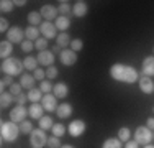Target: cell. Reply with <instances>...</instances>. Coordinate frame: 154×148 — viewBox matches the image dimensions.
Instances as JSON below:
<instances>
[{
    "label": "cell",
    "instance_id": "6da1fadb",
    "mask_svg": "<svg viewBox=\"0 0 154 148\" xmlns=\"http://www.w3.org/2000/svg\"><path fill=\"white\" fill-rule=\"evenodd\" d=\"M110 77L120 82H126V84H134L139 81V74L133 66H126L122 63H115L110 68Z\"/></svg>",
    "mask_w": 154,
    "mask_h": 148
},
{
    "label": "cell",
    "instance_id": "7a4b0ae2",
    "mask_svg": "<svg viewBox=\"0 0 154 148\" xmlns=\"http://www.w3.org/2000/svg\"><path fill=\"white\" fill-rule=\"evenodd\" d=\"M20 125H17L15 122H2L0 125V135H2L3 142H15L18 138V133H20Z\"/></svg>",
    "mask_w": 154,
    "mask_h": 148
},
{
    "label": "cell",
    "instance_id": "3957f363",
    "mask_svg": "<svg viewBox=\"0 0 154 148\" xmlns=\"http://www.w3.org/2000/svg\"><path fill=\"white\" fill-rule=\"evenodd\" d=\"M0 68H2L3 74L13 77V76H20L25 66H23V63H21L20 59H17V58H8V59H3Z\"/></svg>",
    "mask_w": 154,
    "mask_h": 148
},
{
    "label": "cell",
    "instance_id": "277c9868",
    "mask_svg": "<svg viewBox=\"0 0 154 148\" xmlns=\"http://www.w3.org/2000/svg\"><path fill=\"white\" fill-rule=\"evenodd\" d=\"M30 143L33 148H43L45 145H48V137H46L45 130H41V128L33 130L30 133Z\"/></svg>",
    "mask_w": 154,
    "mask_h": 148
},
{
    "label": "cell",
    "instance_id": "5b68a950",
    "mask_svg": "<svg viewBox=\"0 0 154 148\" xmlns=\"http://www.w3.org/2000/svg\"><path fill=\"white\" fill-rule=\"evenodd\" d=\"M133 137H134V142L139 143V145H149L152 140V132L148 127H138L134 130Z\"/></svg>",
    "mask_w": 154,
    "mask_h": 148
},
{
    "label": "cell",
    "instance_id": "8992f818",
    "mask_svg": "<svg viewBox=\"0 0 154 148\" xmlns=\"http://www.w3.org/2000/svg\"><path fill=\"white\" fill-rule=\"evenodd\" d=\"M39 31H41L43 38H46V40L57 38V28L53 21H43V23L39 25Z\"/></svg>",
    "mask_w": 154,
    "mask_h": 148
},
{
    "label": "cell",
    "instance_id": "52a82bcc",
    "mask_svg": "<svg viewBox=\"0 0 154 148\" xmlns=\"http://www.w3.org/2000/svg\"><path fill=\"white\" fill-rule=\"evenodd\" d=\"M23 35H25V30H21L20 27H10V30L7 31V41L10 43H23Z\"/></svg>",
    "mask_w": 154,
    "mask_h": 148
},
{
    "label": "cell",
    "instance_id": "ba28073f",
    "mask_svg": "<svg viewBox=\"0 0 154 148\" xmlns=\"http://www.w3.org/2000/svg\"><path fill=\"white\" fill-rule=\"evenodd\" d=\"M59 61L64 66H74L77 63V53L72 50H62L59 54Z\"/></svg>",
    "mask_w": 154,
    "mask_h": 148
},
{
    "label": "cell",
    "instance_id": "9c48e42d",
    "mask_svg": "<svg viewBox=\"0 0 154 148\" xmlns=\"http://www.w3.org/2000/svg\"><path fill=\"white\" fill-rule=\"evenodd\" d=\"M26 114H28V110L25 109V105H17L10 110V120L15 122V124H18V122L21 124V122H25Z\"/></svg>",
    "mask_w": 154,
    "mask_h": 148
},
{
    "label": "cell",
    "instance_id": "30bf717a",
    "mask_svg": "<svg viewBox=\"0 0 154 148\" xmlns=\"http://www.w3.org/2000/svg\"><path fill=\"white\" fill-rule=\"evenodd\" d=\"M67 130H69V133H71V137H80L84 132H85V124H84V120L77 118V120H72L71 124H69Z\"/></svg>",
    "mask_w": 154,
    "mask_h": 148
},
{
    "label": "cell",
    "instance_id": "8fae6325",
    "mask_svg": "<svg viewBox=\"0 0 154 148\" xmlns=\"http://www.w3.org/2000/svg\"><path fill=\"white\" fill-rule=\"evenodd\" d=\"M36 59H38V64L49 68V66L54 64V59H56V58H54V53H53V51L46 50V51H41V53L36 56Z\"/></svg>",
    "mask_w": 154,
    "mask_h": 148
},
{
    "label": "cell",
    "instance_id": "7c38bea8",
    "mask_svg": "<svg viewBox=\"0 0 154 148\" xmlns=\"http://www.w3.org/2000/svg\"><path fill=\"white\" fill-rule=\"evenodd\" d=\"M41 105L45 107V110H48V112L57 110V97H56L54 94H46V95H43Z\"/></svg>",
    "mask_w": 154,
    "mask_h": 148
},
{
    "label": "cell",
    "instance_id": "4fadbf2b",
    "mask_svg": "<svg viewBox=\"0 0 154 148\" xmlns=\"http://www.w3.org/2000/svg\"><path fill=\"white\" fill-rule=\"evenodd\" d=\"M57 12H59V10H57L56 7H53V5H43L41 10H39V13H41V17L45 18V21L56 20V18H57Z\"/></svg>",
    "mask_w": 154,
    "mask_h": 148
},
{
    "label": "cell",
    "instance_id": "5bb4252c",
    "mask_svg": "<svg viewBox=\"0 0 154 148\" xmlns=\"http://www.w3.org/2000/svg\"><path fill=\"white\" fill-rule=\"evenodd\" d=\"M138 84H139L141 92H144V94H152V92H154V82H152L151 77L141 76V77H139V81H138Z\"/></svg>",
    "mask_w": 154,
    "mask_h": 148
},
{
    "label": "cell",
    "instance_id": "9a60e30c",
    "mask_svg": "<svg viewBox=\"0 0 154 148\" xmlns=\"http://www.w3.org/2000/svg\"><path fill=\"white\" fill-rule=\"evenodd\" d=\"M87 12H89V5H87L84 0H79V2H75L74 7H72V13H74V17H77V18L85 17Z\"/></svg>",
    "mask_w": 154,
    "mask_h": 148
},
{
    "label": "cell",
    "instance_id": "2e32d148",
    "mask_svg": "<svg viewBox=\"0 0 154 148\" xmlns=\"http://www.w3.org/2000/svg\"><path fill=\"white\" fill-rule=\"evenodd\" d=\"M143 74L148 77H152L154 76V56H148L143 59Z\"/></svg>",
    "mask_w": 154,
    "mask_h": 148
},
{
    "label": "cell",
    "instance_id": "e0dca14e",
    "mask_svg": "<svg viewBox=\"0 0 154 148\" xmlns=\"http://www.w3.org/2000/svg\"><path fill=\"white\" fill-rule=\"evenodd\" d=\"M53 94L56 95L57 99H64V97H67L69 95V86L66 82H57V84H54V87H53Z\"/></svg>",
    "mask_w": 154,
    "mask_h": 148
},
{
    "label": "cell",
    "instance_id": "ac0fdd59",
    "mask_svg": "<svg viewBox=\"0 0 154 148\" xmlns=\"http://www.w3.org/2000/svg\"><path fill=\"white\" fill-rule=\"evenodd\" d=\"M56 114H57V117H59V118H69L72 115V105L69 102H62L61 105H57Z\"/></svg>",
    "mask_w": 154,
    "mask_h": 148
},
{
    "label": "cell",
    "instance_id": "d6986e66",
    "mask_svg": "<svg viewBox=\"0 0 154 148\" xmlns=\"http://www.w3.org/2000/svg\"><path fill=\"white\" fill-rule=\"evenodd\" d=\"M43 112H45V107L41 105V104H31L30 105V109H28V114H30V117L31 118H41V117H45L43 115Z\"/></svg>",
    "mask_w": 154,
    "mask_h": 148
},
{
    "label": "cell",
    "instance_id": "ffe728a7",
    "mask_svg": "<svg viewBox=\"0 0 154 148\" xmlns=\"http://www.w3.org/2000/svg\"><path fill=\"white\" fill-rule=\"evenodd\" d=\"M12 53H13V44L12 43L7 41V40L0 43V58H2V59H8Z\"/></svg>",
    "mask_w": 154,
    "mask_h": 148
},
{
    "label": "cell",
    "instance_id": "44dd1931",
    "mask_svg": "<svg viewBox=\"0 0 154 148\" xmlns=\"http://www.w3.org/2000/svg\"><path fill=\"white\" fill-rule=\"evenodd\" d=\"M54 25H56L57 30H61V33H66V30H69V27H71V20H69V17H64V15H61V17L56 18Z\"/></svg>",
    "mask_w": 154,
    "mask_h": 148
},
{
    "label": "cell",
    "instance_id": "7402d4cb",
    "mask_svg": "<svg viewBox=\"0 0 154 148\" xmlns=\"http://www.w3.org/2000/svg\"><path fill=\"white\" fill-rule=\"evenodd\" d=\"M35 76H31V74H21V79H20V84L23 89H33L35 87Z\"/></svg>",
    "mask_w": 154,
    "mask_h": 148
},
{
    "label": "cell",
    "instance_id": "603a6c76",
    "mask_svg": "<svg viewBox=\"0 0 154 148\" xmlns=\"http://www.w3.org/2000/svg\"><path fill=\"white\" fill-rule=\"evenodd\" d=\"M28 101H30L31 104H38L39 101H43V92H41V89H36V87H33L28 91Z\"/></svg>",
    "mask_w": 154,
    "mask_h": 148
},
{
    "label": "cell",
    "instance_id": "cb8c5ba5",
    "mask_svg": "<svg viewBox=\"0 0 154 148\" xmlns=\"http://www.w3.org/2000/svg\"><path fill=\"white\" fill-rule=\"evenodd\" d=\"M71 41H72V38L69 36L67 31H66V33H59L57 38H56V44L61 48V50H62V48H66V46H71Z\"/></svg>",
    "mask_w": 154,
    "mask_h": 148
},
{
    "label": "cell",
    "instance_id": "d4e9b609",
    "mask_svg": "<svg viewBox=\"0 0 154 148\" xmlns=\"http://www.w3.org/2000/svg\"><path fill=\"white\" fill-rule=\"evenodd\" d=\"M28 23L30 27H38V25L43 23V17L39 12H30L28 13Z\"/></svg>",
    "mask_w": 154,
    "mask_h": 148
},
{
    "label": "cell",
    "instance_id": "484cf974",
    "mask_svg": "<svg viewBox=\"0 0 154 148\" xmlns=\"http://www.w3.org/2000/svg\"><path fill=\"white\" fill-rule=\"evenodd\" d=\"M39 30H36V27H28L25 28V38L30 40V41H36L39 38Z\"/></svg>",
    "mask_w": 154,
    "mask_h": 148
},
{
    "label": "cell",
    "instance_id": "4316f807",
    "mask_svg": "<svg viewBox=\"0 0 154 148\" xmlns=\"http://www.w3.org/2000/svg\"><path fill=\"white\" fill-rule=\"evenodd\" d=\"M13 101H15V99L12 97L10 92H2V94H0V107H2V109L10 107V104H12Z\"/></svg>",
    "mask_w": 154,
    "mask_h": 148
},
{
    "label": "cell",
    "instance_id": "83f0119b",
    "mask_svg": "<svg viewBox=\"0 0 154 148\" xmlns=\"http://www.w3.org/2000/svg\"><path fill=\"white\" fill-rule=\"evenodd\" d=\"M23 66L25 69H30V71H36L38 69V59L33 56H26L23 59Z\"/></svg>",
    "mask_w": 154,
    "mask_h": 148
},
{
    "label": "cell",
    "instance_id": "f1b7e54d",
    "mask_svg": "<svg viewBox=\"0 0 154 148\" xmlns=\"http://www.w3.org/2000/svg\"><path fill=\"white\" fill-rule=\"evenodd\" d=\"M102 148H122V140L120 138H107L102 143Z\"/></svg>",
    "mask_w": 154,
    "mask_h": 148
},
{
    "label": "cell",
    "instance_id": "f546056e",
    "mask_svg": "<svg viewBox=\"0 0 154 148\" xmlns=\"http://www.w3.org/2000/svg\"><path fill=\"white\" fill-rule=\"evenodd\" d=\"M53 118H51L49 115H45L39 118V128L41 130H48V128H53Z\"/></svg>",
    "mask_w": 154,
    "mask_h": 148
},
{
    "label": "cell",
    "instance_id": "4dcf8cb0",
    "mask_svg": "<svg viewBox=\"0 0 154 148\" xmlns=\"http://www.w3.org/2000/svg\"><path fill=\"white\" fill-rule=\"evenodd\" d=\"M13 7H15V3H13L12 0H2V2H0V10H2V13H10L13 10Z\"/></svg>",
    "mask_w": 154,
    "mask_h": 148
},
{
    "label": "cell",
    "instance_id": "1f68e13d",
    "mask_svg": "<svg viewBox=\"0 0 154 148\" xmlns=\"http://www.w3.org/2000/svg\"><path fill=\"white\" fill-rule=\"evenodd\" d=\"M130 137H131V132H130V128L128 127H122L118 130V138L122 140V142H130Z\"/></svg>",
    "mask_w": 154,
    "mask_h": 148
},
{
    "label": "cell",
    "instance_id": "d6a6232c",
    "mask_svg": "<svg viewBox=\"0 0 154 148\" xmlns=\"http://www.w3.org/2000/svg\"><path fill=\"white\" fill-rule=\"evenodd\" d=\"M57 10H59V13H61V15L67 17V15L72 12V7L69 5V2H61V3H59V7H57Z\"/></svg>",
    "mask_w": 154,
    "mask_h": 148
},
{
    "label": "cell",
    "instance_id": "836d02e7",
    "mask_svg": "<svg viewBox=\"0 0 154 148\" xmlns=\"http://www.w3.org/2000/svg\"><path fill=\"white\" fill-rule=\"evenodd\" d=\"M51 132H53L54 137H62L66 133V127L62 124H54L53 128H51Z\"/></svg>",
    "mask_w": 154,
    "mask_h": 148
},
{
    "label": "cell",
    "instance_id": "e575fe53",
    "mask_svg": "<svg viewBox=\"0 0 154 148\" xmlns=\"http://www.w3.org/2000/svg\"><path fill=\"white\" fill-rule=\"evenodd\" d=\"M35 48L41 53V51H46L48 50V40L46 38H38L36 40V43H35Z\"/></svg>",
    "mask_w": 154,
    "mask_h": 148
},
{
    "label": "cell",
    "instance_id": "d590c367",
    "mask_svg": "<svg viewBox=\"0 0 154 148\" xmlns=\"http://www.w3.org/2000/svg\"><path fill=\"white\" fill-rule=\"evenodd\" d=\"M48 146L49 148H61L62 145H61V140H59V137H49L48 138Z\"/></svg>",
    "mask_w": 154,
    "mask_h": 148
},
{
    "label": "cell",
    "instance_id": "8d00e7d4",
    "mask_svg": "<svg viewBox=\"0 0 154 148\" xmlns=\"http://www.w3.org/2000/svg\"><path fill=\"white\" fill-rule=\"evenodd\" d=\"M82 48H84V43H82V40H80V38H74L71 41V50L72 51H75V53H77V51H80Z\"/></svg>",
    "mask_w": 154,
    "mask_h": 148
},
{
    "label": "cell",
    "instance_id": "74e56055",
    "mask_svg": "<svg viewBox=\"0 0 154 148\" xmlns=\"http://www.w3.org/2000/svg\"><path fill=\"white\" fill-rule=\"evenodd\" d=\"M20 130L23 132V133H31L35 128H33V124H31V122L25 120V122H21V124H20Z\"/></svg>",
    "mask_w": 154,
    "mask_h": 148
},
{
    "label": "cell",
    "instance_id": "f35d334b",
    "mask_svg": "<svg viewBox=\"0 0 154 148\" xmlns=\"http://www.w3.org/2000/svg\"><path fill=\"white\" fill-rule=\"evenodd\" d=\"M46 77H48V81L56 79V77H57V68H56V66H49V68L46 69Z\"/></svg>",
    "mask_w": 154,
    "mask_h": 148
},
{
    "label": "cell",
    "instance_id": "ab89813d",
    "mask_svg": "<svg viewBox=\"0 0 154 148\" xmlns=\"http://www.w3.org/2000/svg\"><path fill=\"white\" fill-rule=\"evenodd\" d=\"M0 82H2V84H0L2 92H5V87L7 86H12V84H13V79H12V76H7V74H5V76L2 77V81H0Z\"/></svg>",
    "mask_w": 154,
    "mask_h": 148
},
{
    "label": "cell",
    "instance_id": "60d3db41",
    "mask_svg": "<svg viewBox=\"0 0 154 148\" xmlns=\"http://www.w3.org/2000/svg\"><path fill=\"white\" fill-rule=\"evenodd\" d=\"M53 87H54V86L49 82V81H43V82H41V86H39V89H41V92H43V94H49V92L53 91Z\"/></svg>",
    "mask_w": 154,
    "mask_h": 148
},
{
    "label": "cell",
    "instance_id": "b9f144b4",
    "mask_svg": "<svg viewBox=\"0 0 154 148\" xmlns=\"http://www.w3.org/2000/svg\"><path fill=\"white\" fill-rule=\"evenodd\" d=\"M21 89H23V87H21V84H20V82H18V84H17V82H13L12 86H10V94L17 97V95H20V94H21Z\"/></svg>",
    "mask_w": 154,
    "mask_h": 148
},
{
    "label": "cell",
    "instance_id": "7bdbcfd3",
    "mask_svg": "<svg viewBox=\"0 0 154 148\" xmlns=\"http://www.w3.org/2000/svg\"><path fill=\"white\" fill-rule=\"evenodd\" d=\"M21 50H23L25 53H30V51L35 50V43L30 41V40H25V41L21 43Z\"/></svg>",
    "mask_w": 154,
    "mask_h": 148
},
{
    "label": "cell",
    "instance_id": "ee69618b",
    "mask_svg": "<svg viewBox=\"0 0 154 148\" xmlns=\"http://www.w3.org/2000/svg\"><path fill=\"white\" fill-rule=\"evenodd\" d=\"M33 76H35V79H38V81H41V82H43V81H45V77H46V71H43V69L38 68Z\"/></svg>",
    "mask_w": 154,
    "mask_h": 148
},
{
    "label": "cell",
    "instance_id": "f6af8a7d",
    "mask_svg": "<svg viewBox=\"0 0 154 148\" xmlns=\"http://www.w3.org/2000/svg\"><path fill=\"white\" fill-rule=\"evenodd\" d=\"M26 101H28V95H25V94H20V95H17V97H15L17 105H25Z\"/></svg>",
    "mask_w": 154,
    "mask_h": 148
},
{
    "label": "cell",
    "instance_id": "bcb514c9",
    "mask_svg": "<svg viewBox=\"0 0 154 148\" xmlns=\"http://www.w3.org/2000/svg\"><path fill=\"white\" fill-rule=\"evenodd\" d=\"M8 21H7V18H2V20H0V31L2 33H7L8 31Z\"/></svg>",
    "mask_w": 154,
    "mask_h": 148
},
{
    "label": "cell",
    "instance_id": "7dc6e473",
    "mask_svg": "<svg viewBox=\"0 0 154 148\" xmlns=\"http://www.w3.org/2000/svg\"><path fill=\"white\" fill-rule=\"evenodd\" d=\"M125 148H139V143H136L134 140H130V142H126Z\"/></svg>",
    "mask_w": 154,
    "mask_h": 148
},
{
    "label": "cell",
    "instance_id": "c3c4849f",
    "mask_svg": "<svg viewBox=\"0 0 154 148\" xmlns=\"http://www.w3.org/2000/svg\"><path fill=\"white\" fill-rule=\"evenodd\" d=\"M146 127H148L151 132L154 130V117H149V118H148V122H146Z\"/></svg>",
    "mask_w": 154,
    "mask_h": 148
},
{
    "label": "cell",
    "instance_id": "681fc988",
    "mask_svg": "<svg viewBox=\"0 0 154 148\" xmlns=\"http://www.w3.org/2000/svg\"><path fill=\"white\" fill-rule=\"evenodd\" d=\"M13 3H15L17 7H25V5H26V2H25V0H13Z\"/></svg>",
    "mask_w": 154,
    "mask_h": 148
},
{
    "label": "cell",
    "instance_id": "f907efd6",
    "mask_svg": "<svg viewBox=\"0 0 154 148\" xmlns=\"http://www.w3.org/2000/svg\"><path fill=\"white\" fill-rule=\"evenodd\" d=\"M61 48L59 46H57V44H54V46H53V53H57V54H61Z\"/></svg>",
    "mask_w": 154,
    "mask_h": 148
},
{
    "label": "cell",
    "instance_id": "816d5d0a",
    "mask_svg": "<svg viewBox=\"0 0 154 148\" xmlns=\"http://www.w3.org/2000/svg\"><path fill=\"white\" fill-rule=\"evenodd\" d=\"M61 148H74V146H72V145H62Z\"/></svg>",
    "mask_w": 154,
    "mask_h": 148
},
{
    "label": "cell",
    "instance_id": "f5cc1de1",
    "mask_svg": "<svg viewBox=\"0 0 154 148\" xmlns=\"http://www.w3.org/2000/svg\"><path fill=\"white\" fill-rule=\"evenodd\" d=\"M144 148H154V145H151V143H149V145H144Z\"/></svg>",
    "mask_w": 154,
    "mask_h": 148
},
{
    "label": "cell",
    "instance_id": "db71d44e",
    "mask_svg": "<svg viewBox=\"0 0 154 148\" xmlns=\"http://www.w3.org/2000/svg\"><path fill=\"white\" fill-rule=\"evenodd\" d=\"M152 138H154V133H152Z\"/></svg>",
    "mask_w": 154,
    "mask_h": 148
}]
</instances>
